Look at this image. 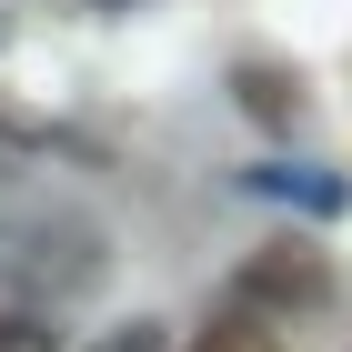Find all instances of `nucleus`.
Here are the masks:
<instances>
[{
  "label": "nucleus",
  "mask_w": 352,
  "mask_h": 352,
  "mask_svg": "<svg viewBox=\"0 0 352 352\" xmlns=\"http://www.w3.org/2000/svg\"><path fill=\"white\" fill-rule=\"evenodd\" d=\"M0 272L41 302H71L111 272V232L91 212H71V201H30V212L0 221Z\"/></svg>",
  "instance_id": "obj_1"
},
{
  "label": "nucleus",
  "mask_w": 352,
  "mask_h": 352,
  "mask_svg": "<svg viewBox=\"0 0 352 352\" xmlns=\"http://www.w3.org/2000/svg\"><path fill=\"white\" fill-rule=\"evenodd\" d=\"M232 302L262 312V322H302V312H322V302H332V252L312 242V232H272L262 252H242Z\"/></svg>",
  "instance_id": "obj_2"
},
{
  "label": "nucleus",
  "mask_w": 352,
  "mask_h": 352,
  "mask_svg": "<svg viewBox=\"0 0 352 352\" xmlns=\"http://www.w3.org/2000/svg\"><path fill=\"white\" fill-rule=\"evenodd\" d=\"M232 91H242V111L262 121V131H302V71H282V60H242Z\"/></svg>",
  "instance_id": "obj_3"
},
{
  "label": "nucleus",
  "mask_w": 352,
  "mask_h": 352,
  "mask_svg": "<svg viewBox=\"0 0 352 352\" xmlns=\"http://www.w3.org/2000/svg\"><path fill=\"white\" fill-rule=\"evenodd\" d=\"M182 352H282V322H262V312H242V302H232V312H212Z\"/></svg>",
  "instance_id": "obj_4"
},
{
  "label": "nucleus",
  "mask_w": 352,
  "mask_h": 352,
  "mask_svg": "<svg viewBox=\"0 0 352 352\" xmlns=\"http://www.w3.org/2000/svg\"><path fill=\"white\" fill-rule=\"evenodd\" d=\"M0 352H60L51 312H0Z\"/></svg>",
  "instance_id": "obj_5"
},
{
  "label": "nucleus",
  "mask_w": 352,
  "mask_h": 352,
  "mask_svg": "<svg viewBox=\"0 0 352 352\" xmlns=\"http://www.w3.org/2000/svg\"><path fill=\"white\" fill-rule=\"evenodd\" d=\"M262 191H282V201H312V212H342V182H292V171H252Z\"/></svg>",
  "instance_id": "obj_6"
},
{
  "label": "nucleus",
  "mask_w": 352,
  "mask_h": 352,
  "mask_svg": "<svg viewBox=\"0 0 352 352\" xmlns=\"http://www.w3.org/2000/svg\"><path fill=\"white\" fill-rule=\"evenodd\" d=\"M91 352H171V322H151V312H141V322L101 332V342H91Z\"/></svg>",
  "instance_id": "obj_7"
},
{
  "label": "nucleus",
  "mask_w": 352,
  "mask_h": 352,
  "mask_svg": "<svg viewBox=\"0 0 352 352\" xmlns=\"http://www.w3.org/2000/svg\"><path fill=\"white\" fill-rule=\"evenodd\" d=\"M10 162H21V121H0V171H10Z\"/></svg>",
  "instance_id": "obj_8"
},
{
  "label": "nucleus",
  "mask_w": 352,
  "mask_h": 352,
  "mask_svg": "<svg viewBox=\"0 0 352 352\" xmlns=\"http://www.w3.org/2000/svg\"><path fill=\"white\" fill-rule=\"evenodd\" d=\"M91 10H131V0H91Z\"/></svg>",
  "instance_id": "obj_9"
}]
</instances>
